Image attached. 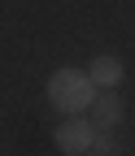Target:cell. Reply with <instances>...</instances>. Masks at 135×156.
<instances>
[{"instance_id": "2", "label": "cell", "mask_w": 135, "mask_h": 156, "mask_svg": "<svg viewBox=\"0 0 135 156\" xmlns=\"http://www.w3.org/2000/svg\"><path fill=\"white\" fill-rule=\"evenodd\" d=\"M52 139H57V147H61L66 156H87L92 152V139H96V126L83 122V117H66Z\"/></svg>"}, {"instance_id": "4", "label": "cell", "mask_w": 135, "mask_h": 156, "mask_svg": "<svg viewBox=\"0 0 135 156\" xmlns=\"http://www.w3.org/2000/svg\"><path fill=\"white\" fill-rule=\"evenodd\" d=\"M122 100L118 95H96V104H92V126L96 130H118V122H122Z\"/></svg>"}, {"instance_id": "1", "label": "cell", "mask_w": 135, "mask_h": 156, "mask_svg": "<svg viewBox=\"0 0 135 156\" xmlns=\"http://www.w3.org/2000/svg\"><path fill=\"white\" fill-rule=\"evenodd\" d=\"M96 95H100V91L92 87V78L83 69H57L48 78V100H52V108H61L66 117H83L96 104Z\"/></svg>"}, {"instance_id": "3", "label": "cell", "mask_w": 135, "mask_h": 156, "mask_svg": "<svg viewBox=\"0 0 135 156\" xmlns=\"http://www.w3.org/2000/svg\"><path fill=\"white\" fill-rule=\"evenodd\" d=\"M87 78H92V87H96V91H113V87H118L122 78H126V69H122V61H118V56H109V52H100V56H96V61H92Z\"/></svg>"}, {"instance_id": "5", "label": "cell", "mask_w": 135, "mask_h": 156, "mask_svg": "<svg viewBox=\"0 0 135 156\" xmlns=\"http://www.w3.org/2000/svg\"><path fill=\"white\" fill-rule=\"evenodd\" d=\"M87 156H118V139H113V130H96Z\"/></svg>"}]
</instances>
